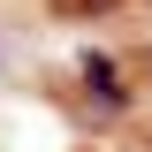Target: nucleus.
<instances>
[{
	"label": "nucleus",
	"instance_id": "f257e3e1",
	"mask_svg": "<svg viewBox=\"0 0 152 152\" xmlns=\"http://www.w3.org/2000/svg\"><path fill=\"white\" fill-rule=\"evenodd\" d=\"M76 76H84V91L99 99V114H122V107H129V76H122V61H114V53H84V69H76Z\"/></svg>",
	"mask_w": 152,
	"mask_h": 152
},
{
	"label": "nucleus",
	"instance_id": "f03ea898",
	"mask_svg": "<svg viewBox=\"0 0 152 152\" xmlns=\"http://www.w3.org/2000/svg\"><path fill=\"white\" fill-rule=\"evenodd\" d=\"M145 76H152V46H145Z\"/></svg>",
	"mask_w": 152,
	"mask_h": 152
}]
</instances>
